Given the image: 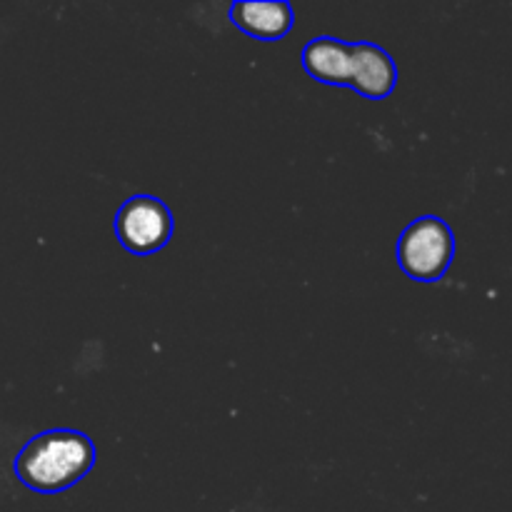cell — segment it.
Here are the masks:
<instances>
[{
    "label": "cell",
    "instance_id": "cell-1",
    "mask_svg": "<svg viewBox=\"0 0 512 512\" xmlns=\"http://www.w3.org/2000/svg\"><path fill=\"white\" fill-rule=\"evenodd\" d=\"M98 450L80 430L55 428L35 435L15 455L13 470L25 488L53 495L78 485L95 465Z\"/></svg>",
    "mask_w": 512,
    "mask_h": 512
},
{
    "label": "cell",
    "instance_id": "cell-2",
    "mask_svg": "<svg viewBox=\"0 0 512 512\" xmlns=\"http://www.w3.org/2000/svg\"><path fill=\"white\" fill-rule=\"evenodd\" d=\"M455 258V235L438 215H423L398 240V265L410 280L438 283Z\"/></svg>",
    "mask_w": 512,
    "mask_h": 512
},
{
    "label": "cell",
    "instance_id": "cell-3",
    "mask_svg": "<svg viewBox=\"0 0 512 512\" xmlns=\"http://www.w3.org/2000/svg\"><path fill=\"white\" fill-rule=\"evenodd\" d=\"M113 228L128 253L155 255L170 243L173 213L155 195H133L115 213Z\"/></svg>",
    "mask_w": 512,
    "mask_h": 512
},
{
    "label": "cell",
    "instance_id": "cell-4",
    "mask_svg": "<svg viewBox=\"0 0 512 512\" xmlns=\"http://www.w3.org/2000/svg\"><path fill=\"white\" fill-rule=\"evenodd\" d=\"M228 20L250 38L275 43L293 28L295 13L285 0H243L230 5Z\"/></svg>",
    "mask_w": 512,
    "mask_h": 512
},
{
    "label": "cell",
    "instance_id": "cell-5",
    "mask_svg": "<svg viewBox=\"0 0 512 512\" xmlns=\"http://www.w3.org/2000/svg\"><path fill=\"white\" fill-rule=\"evenodd\" d=\"M353 80L350 88L363 98L383 100L398 85V65L393 55L375 43H353Z\"/></svg>",
    "mask_w": 512,
    "mask_h": 512
},
{
    "label": "cell",
    "instance_id": "cell-6",
    "mask_svg": "<svg viewBox=\"0 0 512 512\" xmlns=\"http://www.w3.org/2000/svg\"><path fill=\"white\" fill-rule=\"evenodd\" d=\"M353 43L320 35L303 48V68L310 78L325 85H348L353 80Z\"/></svg>",
    "mask_w": 512,
    "mask_h": 512
}]
</instances>
